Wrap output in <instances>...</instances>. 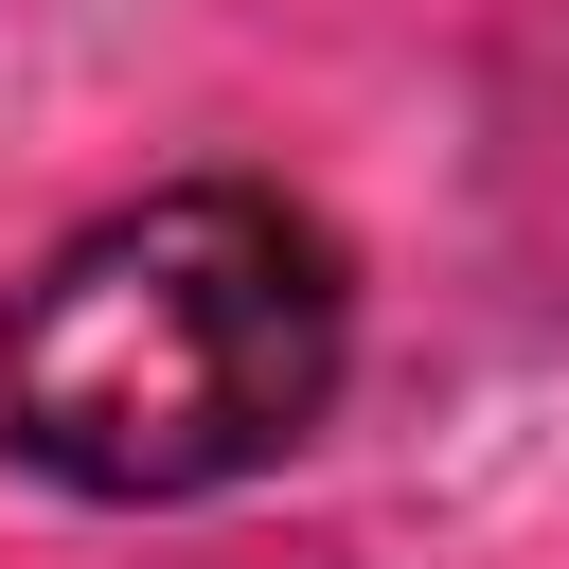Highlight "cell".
Instances as JSON below:
<instances>
[{"instance_id":"obj_1","label":"cell","mask_w":569,"mask_h":569,"mask_svg":"<svg viewBox=\"0 0 569 569\" xmlns=\"http://www.w3.org/2000/svg\"><path fill=\"white\" fill-rule=\"evenodd\" d=\"M356 356V267L267 178H178L142 213H89L0 302V445L71 498H231L267 480Z\"/></svg>"}]
</instances>
